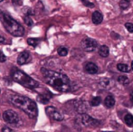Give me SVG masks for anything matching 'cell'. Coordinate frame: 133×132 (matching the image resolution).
Listing matches in <instances>:
<instances>
[{"instance_id": "cell-31", "label": "cell", "mask_w": 133, "mask_h": 132, "mask_svg": "<svg viewBox=\"0 0 133 132\" xmlns=\"http://www.w3.org/2000/svg\"><path fill=\"white\" fill-rule=\"evenodd\" d=\"M1 2H3V0H0V3H1Z\"/></svg>"}, {"instance_id": "cell-22", "label": "cell", "mask_w": 133, "mask_h": 132, "mask_svg": "<svg viewBox=\"0 0 133 132\" xmlns=\"http://www.w3.org/2000/svg\"><path fill=\"white\" fill-rule=\"evenodd\" d=\"M58 54H59L60 56H66V55L68 54V50H67V48L60 47L59 49H58Z\"/></svg>"}, {"instance_id": "cell-10", "label": "cell", "mask_w": 133, "mask_h": 132, "mask_svg": "<svg viewBox=\"0 0 133 132\" xmlns=\"http://www.w3.org/2000/svg\"><path fill=\"white\" fill-rule=\"evenodd\" d=\"M84 71L89 74H96L99 72V68L94 62H86L84 64Z\"/></svg>"}, {"instance_id": "cell-23", "label": "cell", "mask_w": 133, "mask_h": 132, "mask_svg": "<svg viewBox=\"0 0 133 132\" xmlns=\"http://www.w3.org/2000/svg\"><path fill=\"white\" fill-rule=\"evenodd\" d=\"M24 21H25V23L28 26H32L33 25V20L31 19V17H30L29 16H25V17H24Z\"/></svg>"}, {"instance_id": "cell-4", "label": "cell", "mask_w": 133, "mask_h": 132, "mask_svg": "<svg viewBox=\"0 0 133 132\" xmlns=\"http://www.w3.org/2000/svg\"><path fill=\"white\" fill-rule=\"evenodd\" d=\"M12 77L15 81L23 85L24 87H25L27 89H35L39 86V83L35 80H34L33 78H31L26 73H25V72L20 70H17V69L13 71Z\"/></svg>"}, {"instance_id": "cell-8", "label": "cell", "mask_w": 133, "mask_h": 132, "mask_svg": "<svg viewBox=\"0 0 133 132\" xmlns=\"http://www.w3.org/2000/svg\"><path fill=\"white\" fill-rule=\"evenodd\" d=\"M45 112L49 118L53 119L56 121H62L63 120V116L62 115V113L53 106H48L45 109Z\"/></svg>"}, {"instance_id": "cell-28", "label": "cell", "mask_w": 133, "mask_h": 132, "mask_svg": "<svg viewBox=\"0 0 133 132\" xmlns=\"http://www.w3.org/2000/svg\"><path fill=\"white\" fill-rule=\"evenodd\" d=\"M13 2H14L15 4H20L21 0H13Z\"/></svg>"}, {"instance_id": "cell-3", "label": "cell", "mask_w": 133, "mask_h": 132, "mask_svg": "<svg viewBox=\"0 0 133 132\" xmlns=\"http://www.w3.org/2000/svg\"><path fill=\"white\" fill-rule=\"evenodd\" d=\"M0 21L2 22L5 30L13 36L20 37L25 34V28L8 14L3 11H0Z\"/></svg>"}, {"instance_id": "cell-6", "label": "cell", "mask_w": 133, "mask_h": 132, "mask_svg": "<svg viewBox=\"0 0 133 132\" xmlns=\"http://www.w3.org/2000/svg\"><path fill=\"white\" fill-rule=\"evenodd\" d=\"M81 45H82V49L86 52H93L98 48L99 44L96 40L92 38H89V37H85L82 40L81 42Z\"/></svg>"}, {"instance_id": "cell-30", "label": "cell", "mask_w": 133, "mask_h": 132, "mask_svg": "<svg viewBox=\"0 0 133 132\" xmlns=\"http://www.w3.org/2000/svg\"><path fill=\"white\" fill-rule=\"evenodd\" d=\"M131 69L133 70V61H132V62H131Z\"/></svg>"}, {"instance_id": "cell-13", "label": "cell", "mask_w": 133, "mask_h": 132, "mask_svg": "<svg viewBox=\"0 0 133 132\" xmlns=\"http://www.w3.org/2000/svg\"><path fill=\"white\" fill-rule=\"evenodd\" d=\"M104 105H105L106 108L108 109H111L112 107H114L115 105V99L112 95H108L104 100Z\"/></svg>"}, {"instance_id": "cell-11", "label": "cell", "mask_w": 133, "mask_h": 132, "mask_svg": "<svg viewBox=\"0 0 133 132\" xmlns=\"http://www.w3.org/2000/svg\"><path fill=\"white\" fill-rule=\"evenodd\" d=\"M91 20H92V23L95 25H99L102 22L103 20V16H102V13H100L99 11H95L92 13V16H91Z\"/></svg>"}, {"instance_id": "cell-29", "label": "cell", "mask_w": 133, "mask_h": 132, "mask_svg": "<svg viewBox=\"0 0 133 132\" xmlns=\"http://www.w3.org/2000/svg\"><path fill=\"white\" fill-rule=\"evenodd\" d=\"M4 42H5V39L2 36H0V43H4Z\"/></svg>"}, {"instance_id": "cell-18", "label": "cell", "mask_w": 133, "mask_h": 132, "mask_svg": "<svg viewBox=\"0 0 133 132\" xmlns=\"http://www.w3.org/2000/svg\"><path fill=\"white\" fill-rule=\"evenodd\" d=\"M117 69L121 72H128L130 71V67L125 64H119L117 65Z\"/></svg>"}, {"instance_id": "cell-2", "label": "cell", "mask_w": 133, "mask_h": 132, "mask_svg": "<svg viewBox=\"0 0 133 132\" xmlns=\"http://www.w3.org/2000/svg\"><path fill=\"white\" fill-rule=\"evenodd\" d=\"M42 72L45 82L54 90L60 92H67L70 91L71 81L66 74L45 69H43Z\"/></svg>"}, {"instance_id": "cell-26", "label": "cell", "mask_w": 133, "mask_h": 132, "mask_svg": "<svg viewBox=\"0 0 133 132\" xmlns=\"http://www.w3.org/2000/svg\"><path fill=\"white\" fill-rule=\"evenodd\" d=\"M3 131H12V129H10V128H7V127H5V128H3V129H2Z\"/></svg>"}, {"instance_id": "cell-15", "label": "cell", "mask_w": 133, "mask_h": 132, "mask_svg": "<svg viewBox=\"0 0 133 132\" xmlns=\"http://www.w3.org/2000/svg\"><path fill=\"white\" fill-rule=\"evenodd\" d=\"M124 122L126 123V125H128L129 127H132L133 126V116L130 113L126 114L124 116Z\"/></svg>"}, {"instance_id": "cell-20", "label": "cell", "mask_w": 133, "mask_h": 132, "mask_svg": "<svg viewBox=\"0 0 133 132\" xmlns=\"http://www.w3.org/2000/svg\"><path fill=\"white\" fill-rule=\"evenodd\" d=\"M100 84L102 85V87H104V88H108V87H110V84H111V80L108 79V78H104V79L101 80Z\"/></svg>"}, {"instance_id": "cell-12", "label": "cell", "mask_w": 133, "mask_h": 132, "mask_svg": "<svg viewBox=\"0 0 133 132\" xmlns=\"http://www.w3.org/2000/svg\"><path fill=\"white\" fill-rule=\"evenodd\" d=\"M75 109L78 112L84 113L88 109V106L85 101H78L75 103Z\"/></svg>"}, {"instance_id": "cell-7", "label": "cell", "mask_w": 133, "mask_h": 132, "mask_svg": "<svg viewBox=\"0 0 133 132\" xmlns=\"http://www.w3.org/2000/svg\"><path fill=\"white\" fill-rule=\"evenodd\" d=\"M3 119L6 123L16 125L19 122V117L16 111L12 109H7L3 113Z\"/></svg>"}, {"instance_id": "cell-9", "label": "cell", "mask_w": 133, "mask_h": 132, "mask_svg": "<svg viewBox=\"0 0 133 132\" xmlns=\"http://www.w3.org/2000/svg\"><path fill=\"white\" fill-rule=\"evenodd\" d=\"M31 61V55L28 53L27 51H24L22 52L19 54L17 58V62L19 65H24V64H26Z\"/></svg>"}, {"instance_id": "cell-1", "label": "cell", "mask_w": 133, "mask_h": 132, "mask_svg": "<svg viewBox=\"0 0 133 132\" xmlns=\"http://www.w3.org/2000/svg\"><path fill=\"white\" fill-rule=\"evenodd\" d=\"M6 97L8 101L16 108L23 110L28 117L34 119L38 114V109L37 105L33 100L27 98L25 96L16 94L11 92H6Z\"/></svg>"}, {"instance_id": "cell-27", "label": "cell", "mask_w": 133, "mask_h": 132, "mask_svg": "<svg viewBox=\"0 0 133 132\" xmlns=\"http://www.w3.org/2000/svg\"><path fill=\"white\" fill-rule=\"evenodd\" d=\"M130 101L133 103V92H130Z\"/></svg>"}, {"instance_id": "cell-32", "label": "cell", "mask_w": 133, "mask_h": 132, "mask_svg": "<svg viewBox=\"0 0 133 132\" xmlns=\"http://www.w3.org/2000/svg\"><path fill=\"white\" fill-rule=\"evenodd\" d=\"M132 51H133V47H132Z\"/></svg>"}, {"instance_id": "cell-5", "label": "cell", "mask_w": 133, "mask_h": 132, "mask_svg": "<svg viewBox=\"0 0 133 132\" xmlns=\"http://www.w3.org/2000/svg\"><path fill=\"white\" fill-rule=\"evenodd\" d=\"M77 121L80 124H82L84 127H88V128H97L100 126L101 121L93 119L92 117L89 116L88 114L84 113H81L79 116L77 117Z\"/></svg>"}, {"instance_id": "cell-17", "label": "cell", "mask_w": 133, "mask_h": 132, "mask_svg": "<svg viewBox=\"0 0 133 132\" xmlns=\"http://www.w3.org/2000/svg\"><path fill=\"white\" fill-rule=\"evenodd\" d=\"M130 5V0H121L119 1V7L123 10H126Z\"/></svg>"}, {"instance_id": "cell-16", "label": "cell", "mask_w": 133, "mask_h": 132, "mask_svg": "<svg viewBox=\"0 0 133 132\" xmlns=\"http://www.w3.org/2000/svg\"><path fill=\"white\" fill-rule=\"evenodd\" d=\"M101 103H102V98L99 97V96L93 97L92 99L91 100V101H90V104H91V106H92V107H97V106H99Z\"/></svg>"}, {"instance_id": "cell-21", "label": "cell", "mask_w": 133, "mask_h": 132, "mask_svg": "<svg viewBox=\"0 0 133 132\" xmlns=\"http://www.w3.org/2000/svg\"><path fill=\"white\" fill-rule=\"evenodd\" d=\"M27 43L30 44V45L33 46V47H35V46L38 45V44L40 43V40H39V39H36V38H29L27 40Z\"/></svg>"}, {"instance_id": "cell-25", "label": "cell", "mask_w": 133, "mask_h": 132, "mask_svg": "<svg viewBox=\"0 0 133 132\" xmlns=\"http://www.w3.org/2000/svg\"><path fill=\"white\" fill-rule=\"evenodd\" d=\"M5 60H6V57H5V55L1 51H0V62H5Z\"/></svg>"}, {"instance_id": "cell-14", "label": "cell", "mask_w": 133, "mask_h": 132, "mask_svg": "<svg viewBox=\"0 0 133 132\" xmlns=\"http://www.w3.org/2000/svg\"><path fill=\"white\" fill-rule=\"evenodd\" d=\"M99 54L101 55L103 58H106V57L109 56L110 54V49L107 45H101L100 48H99Z\"/></svg>"}, {"instance_id": "cell-19", "label": "cell", "mask_w": 133, "mask_h": 132, "mask_svg": "<svg viewBox=\"0 0 133 132\" xmlns=\"http://www.w3.org/2000/svg\"><path fill=\"white\" fill-rule=\"evenodd\" d=\"M118 81H119L121 84L127 85V84H129V82H130V80H129V78L127 77V76L121 75V76L118 77Z\"/></svg>"}, {"instance_id": "cell-24", "label": "cell", "mask_w": 133, "mask_h": 132, "mask_svg": "<svg viewBox=\"0 0 133 132\" xmlns=\"http://www.w3.org/2000/svg\"><path fill=\"white\" fill-rule=\"evenodd\" d=\"M125 27L130 33H133V24L131 23H126L125 24Z\"/></svg>"}]
</instances>
